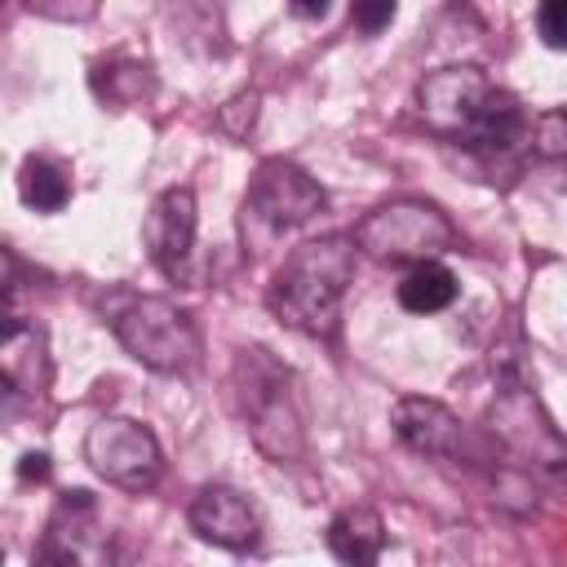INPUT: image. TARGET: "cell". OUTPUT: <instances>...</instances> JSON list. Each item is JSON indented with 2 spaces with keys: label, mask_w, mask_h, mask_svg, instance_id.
<instances>
[{
  "label": "cell",
  "mask_w": 567,
  "mask_h": 567,
  "mask_svg": "<svg viewBox=\"0 0 567 567\" xmlns=\"http://www.w3.org/2000/svg\"><path fill=\"white\" fill-rule=\"evenodd\" d=\"M350 279H354L350 235H323L284 257V266L270 275L266 306L279 323L306 337H332Z\"/></svg>",
  "instance_id": "6da1fadb"
},
{
  "label": "cell",
  "mask_w": 567,
  "mask_h": 567,
  "mask_svg": "<svg viewBox=\"0 0 567 567\" xmlns=\"http://www.w3.org/2000/svg\"><path fill=\"white\" fill-rule=\"evenodd\" d=\"M230 394L261 456L284 465L306 452V408L288 363H279L261 346L239 350L230 368Z\"/></svg>",
  "instance_id": "7a4b0ae2"
},
{
  "label": "cell",
  "mask_w": 567,
  "mask_h": 567,
  "mask_svg": "<svg viewBox=\"0 0 567 567\" xmlns=\"http://www.w3.org/2000/svg\"><path fill=\"white\" fill-rule=\"evenodd\" d=\"M106 323H111L115 341L151 372H190L199 359L195 319L164 297L115 292L106 306Z\"/></svg>",
  "instance_id": "3957f363"
},
{
  "label": "cell",
  "mask_w": 567,
  "mask_h": 567,
  "mask_svg": "<svg viewBox=\"0 0 567 567\" xmlns=\"http://www.w3.org/2000/svg\"><path fill=\"white\" fill-rule=\"evenodd\" d=\"M350 244H354V252H363L381 266H421V261L452 252L456 226L447 221L443 208H434L425 199H390L354 226Z\"/></svg>",
  "instance_id": "277c9868"
},
{
  "label": "cell",
  "mask_w": 567,
  "mask_h": 567,
  "mask_svg": "<svg viewBox=\"0 0 567 567\" xmlns=\"http://www.w3.org/2000/svg\"><path fill=\"white\" fill-rule=\"evenodd\" d=\"M84 461L93 465L97 478L124 492H151L164 474V452L159 439L124 416H102L84 434Z\"/></svg>",
  "instance_id": "5b68a950"
},
{
  "label": "cell",
  "mask_w": 567,
  "mask_h": 567,
  "mask_svg": "<svg viewBox=\"0 0 567 567\" xmlns=\"http://www.w3.org/2000/svg\"><path fill=\"white\" fill-rule=\"evenodd\" d=\"M323 208H328L323 186L288 159H261L248 182V195H244V221H257L266 235L306 226Z\"/></svg>",
  "instance_id": "8992f818"
},
{
  "label": "cell",
  "mask_w": 567,
  "mask_h": 567,
  "mask_svg": "<svg viewBox=\"0 0 567 567\" xmlns=\"http://www.w3.org/2000/svg\"><path fill=\"white\" fill-rule=\"evenodd\" d=\"M492 89L496 84L478 66H439L416 84V115L425 120L430 133L465 146Z\"/></svg>",
  "instance_id": "52a82bcc"
},
{
  "label": "cell",
  "mask_w": 567,
  "mask_h": 567,
  "mask_svg": "<svg viewBox=\"0 0 567 567\" xmlns=\"http://www.w3.org/2000/svg\"><path fill=\"white\" fill-rule=\"evenodd\" d=\"M195 190L190 186H168L164 195H155V204L146 208L142 221V244L155 261V270L173 284H190V252H195Z\"/></svg>",
  "instance_id": "ba28073f"
},
{
  "label": "cell",
  "mask_w": 567,
  "mask_h": 567,
  "mask_svg": "<svg viewBox=\"0 0 567 567\" xmlns=\"http://www.w3.org/2000/svg\"><path fill=\"white\" fill-rule=\"evenodd\" d=\"M487 425L492 434H501L514 452H527L532 461L540 465H563L567 447H563V434L558 425L549 421V412L540 408L536 390L532 385H505L487 412Z\"/></svg>",
  "instance_id": "9c48e42d"
},
{
  "label": "cell",
  "mask_w": 567,
  "mask_h": 567,
  "mask_svg": "<svg viewBox=\"0 0 567 567\" xmlns=\"http://www.w3.org/2000/svg\"><path fill=\"white\" fill-rule=\"evenodd\" d=\"M186 523H190V532L199 540H208L217 549H230V554H248L261 540L257 509L244 501V492H235L226 483L199 487L195 501H190V509H186Z\"/></svg>",
  "instance_id": "30bf717a"
},
{
  "label": "cell",
  "mask_w": 567,
  "mask_h": 567,
  "mask_svg": "<svg viewBox=\"0 0 567 567\" xmlns=\"http://www.w3.org/2000/svg\"><path fill=\"white\" fill-rule=\"evenodd\" d=\"M390 425H394L399 443L421 456H456L461 452V416L439 399H425V394L394 399Z\"/></svg>",
  "instance_id": "8fae6325"
},
{
  "label": "cell",
  "mask_w": 567,
  "mask_h": 567,
  "mask_svg": "<svg viewBox=\"0 0 567 567\" xmlns=\"http://www.w3.org/2000/svg\"><path fill=\"white\" fill-rule=\"evenodd\" d=\"M328 554L341 567H377L385 549V523L368 505H350L328 523Z\"/></svg>",
  "instance_id": "7c38bea8"
},
{
  "label": "cell",
  "mask_w": 567,
  "mask_h": 567,
  "mask_svg": "<svg viewBox=\"0 0 567 567\" xmlns=\"http://www.w3.org/2000/svg\"><path fill=\"white\" fill-rule=\"evenodd\" d=\"M89 80H93V93L115 111L137 106V102H146L155 93V71L146 62H137V58H106V62L93 66Z\"/></svg>",
  "instance_id": "4fadbf2b"
},
{
  "label": "cell",
  "mask_w": 567,
  "mask_h": 567,
  "mask_svg": "<svg viewBox=\"0 0 567 567\" xmlns=\"http://www.w3.org/2000/svg\"><path fill=\"white\" fill-rule=\"evenodd\" d=\"M456 275L447 270V266H439V261H421V266H412L408 275H403V284H399V306L408 310V315H439V310H447L452 301H456Z\"/></svg>",
  "instance_id": "5bb4252c"
},
{
  "label": "cell",
  "mask_w": 567,
  "mask_h": 567,
  "mask_svg": "<svg viewBox=\"0 0 567 567\" xmlns=\"http://www.w3.org/2000/svg\"><path fill=\"white\" fill-rule=\"evenodd\" d=\"M0 381L13 385V390H40L49 381V359H44V341L40 332L27 323L13 341L0 346Z\"/></svg>",
  "instance_id": "9a60e30c"
},
{
  "label": "cell",
  "mask_w": 567,
  "mask_h": 567,
  "mask_svg": "<svg viewBox=\"0 0 567 567\" xmlns=\"http://www.w3.org/2000/svg\"><path fill=\"white\" fill-rule=\"evenodd\" d=\"M18 195H22V204L35 208V213H62L66 199H71V182L62 177L58 164L31 155V159H22V168H18Z\"/></svg>",
  "instance_id": "2e32d148"
},
{
  "label": "cell",
  "mask_w": 567,
  "mask_h": 567,
  "mask_svg": "<svg viewBox=\"0 0 567 567\" xmlns=\"http://www.w3.org/2000/svg\"><path fill=\"white\" fill-rule=\"evenodd\" d=\"M532 151L540 159H563V151H567V115L558 106L532 120Z\"/></svg>",
  "instance_id": "e0dca14e"
},
{
  "label": "cell",
  "mask_w": 567,
  "mask_h": 567,
  "mask_svg": "<svg viewBox=\"0 0 567 567\" xmlns=\"http://www.w3.org/2000/svg\"><path fill=\"white\" fill-rule=\"evenodd\" d=\"M252 124H257V93H239V97H230V102L217 111V128H221L226 137H235V142H248Z\"/></svg>",
  "instance_id": "ac0fdd59"
},
{
  "label": "cell",
  "mask_w": 567,
  "mask_h": 567,
  "mask_svg": "<svg viewBox=\"0 0 567 567\" xmlns=\"http://www.w3.org/2000/svg\"><path fill=\"white\" fill-rule=\"evenodd\" d=\"M31 567H80V558H75V549L62 545L58 536H44L40 549L31 554Z\"/></svg>",
  "instance_id": "d6986e66"
},
{
  "label": "cell",
  "mask_w": 567,
  "mask_h": 567,
  "mask_svg": "<svg viewBox=\"0 0 567 567\" xmlns=\"http://www.w3.org/2000/svg\"><path fill=\"white\" fill-rule=\"evenodd\" d=\"M350 18H354V27H359V31H368V35H372V31H381V27L394 18V4H390V0H381V4H354V13H350Z\"/></svg>",
  "instance_id": "ffe728a7"
},
{
  "label": "cell",
  "mask_w": 567,
  "mask_h": 567,
  "mask_svg": "<svg viewBox=\"0 0 567 567\" xmlns=\"http://www.w3.org/2000/svg\"><path fill=\"white\" fill-rule=\"evenodd\" d=\"M536 27H540V40L549 49H563V4H540L536 9Z\"/></svg>",
  "instance_id": "44dd1931"
},
{
  "label": "cell",
  "mask_w": 567,
  "mask_h": 567,
  "mask_svg": "<svg viewBox=\"0 0 567 567\" xmlns=\"http://www.w3.org/2000/svg\"><path fill=\"white\" fill-rule=\"evenodd\" d=\"M18 478H22V483H44V478H49V456H44V452H27V456L18 461Z\"/></svg>",
  "instance_id": "7402d4cb"
},
{
  "label": "cell",
  "mask_w": 567,
  "mask_h": 567,
  "mask_svg": "<svg viewBox=\"0 0 567 567\" xmlns=\"http://www.w3.org/2000/svg\"><path fill=\"white\" fill-rule=\"evenodd\" d=\"M22 328H27V319L13 310V301H9V297H0V346H4V341H13Z\"/></svg>",
  "instance_id": "603a6c76"
},
{
  "label": "cell",
  "mask_w": 567,
  "mask_h": 567,
  "mask_svg": "<svg viewBox=\"0 0 567 567\" xmlns=\"http://www.w3.org/2000/svg\"><path fill=\"white\" fill-rule=\"evenodd\" d=\"M31 13H40V18H93L97 9H93V4H71V9H66V4H44V0H40V4H31Z\"/></svg>",
  "instance_id": "cb8c5ba5"
},
{
  "label": "cell",
  "mask_w": 567,
  "mask_h": 567,
  "mask_svg": "<svg viewBox=\"0 0 567 567\" xmlns=\"http://www.w3.org/2000/svg\"><path fill=\"white\" fill-rule=\"evenodd\" d=\"M292 13H297V18H323L328 4H323V0H319V4H292Z\"/></svg>",
  "instance_id": "d4e9b609"
},
{
  "label": "cell",
  "mask_w": 567,
  "mask_h": 567,
  "mask_svg": "<svg viewBox=\"0 0 567 567\" xmlns=\"http://www.w3.org/2000/svg\"><path fill=\"white\" fill-rule=\"evenodd\" d=\"M0 567H4V549H0Z\"/></svg>",
  "instance_id": "484cf974"
}]
</instances>
